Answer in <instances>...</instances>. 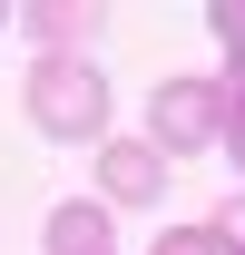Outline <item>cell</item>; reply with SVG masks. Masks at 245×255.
Instances as JSON below:
<instances>
[{
	"instance_id": "obj_1",
	"label": "cell",
	"mask_w": 245,
	"mask_h": 255,
	"mask_svg": "<svg viewBox=\"0 0 245 255\" xmlns=\"http://www.w3.org/2000/svg\"><path fill=\"white\" fill-rule=\"evenodd\" d=\"M20 108H30V128L49 147H98V137H108V79H98L89 49H69V59L39 49L30 79H20Z\"/></svg>"
},
{
	"instance_id": "obj_2",
	"label": "cell",
	"mask_w": 245,
	"mask_h": 255,
	"mask_svg": "<svg viewBox=\"0 0 245 255\" xmlns=\"http://www.w3.org/2000/svg\"><path fill=\"white\" fill-rule=\"evenodd\" d=\"M216 128H226V69L157 79V98H147V147L157 157H196V147H216Z\"/></svg>"
},
{
	"instance_id": "obj_3",
	"label": "cell",
	"mask_w": 245,
	"mask_h": 255,
	"mask_svg": "<svg viewBox=\"0 0 245 255\" xmlns=\"http://www.w3.org/2000/svg\"><path fill=\"white\" fill-rule=\"evenodd\" d=\"M167 196V157L147 137H98V206H157Z\"/></svg>"
},
{
	"instance_id": "obj_4",
	"label": "cell",
	"mask_w": 245,
	"mask_h": 255,
	"mask_svg": "<svg viewBox=\"0 0 245 255\" xmlns=\"http://www.w3.org/2000/svg\"><path fill=\"white\" fill-rule=\"evenodd\" d=\"M20 30H30L49 59H69L79 39H98V0H30V10H20Z\"/></svg>"
},
{
	"instance_id": "obj_5",
	"label": "cell",
	"mask_w": 245,
	"mask_h": 255,
	"mask_svg": "<svg viewBox=\"0 0 245 255\" xmlns=\"http://www.w3.org/2000/svg\"><path fill=\"white\" fill-rule=\"evenodd\" d=\"M49 255H118V226H108V206H98V196H69V206H49Z\"/></svg>"
},
{
	"instance_id": "obj_6",
	"label": "cell",
	"mask_w": 245,
	"mask_h": 255,
	"mask_svg": "<svg viewBox=\"0 0 245 255\" xmlns=\"http://www.w3.org/2000/svg\"><path fill=\"white\" fill-rule=\"evenodd\" d=\"M226 167H245V79H226V128H216Z\"/></svg>"
},
{
	"instance_id": "obj_7",
	"label": "cell",
	"mask_w": 245,
	"mask_h": 255,
	"mask_svg": "<svg viewBox=\"0 0 245 255\" xmlns=\"http://www.w3.org/2000/svg\"><path fill=\"white\" fill-rule=\"evenodd\" d=\"M147 255H236V246H226L216 226H177V236H157Z\"/></svg>"
},
{
	"instance_id": "obj_8",
	"label": "cell",
	"mask_w": 245,
	"mask_h": 255,
	"mask_svg": "<svg viewBox=\"0 0 245 255\" xmlns=\"http://www.w3.org/2000/svg\"><path fill=\"white\" fill-rule=\"evenodd\" d=\"M206 226H216V236H226V246H245V196H236V206H216Z\"/></svg>"
},
{
	"instance_id": "obj_9",
	"label": "cell",
	"mask_w": 245,
	"mask_h": 255,
	"mask_svg": "<svg viewBox=\"0 0 245 255\" xmlns=\"http://www.w3.org/2000/svg\"><path fill=\"white\" fill-rule=\"evenodd\" d=\"M0 30H10V10H0Z\"/></svg>"
}]
</instances>
